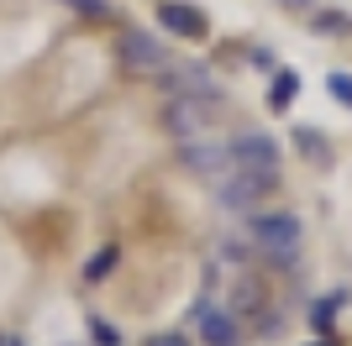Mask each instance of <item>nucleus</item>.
Masks as SVG:
<instances>
[{
  "label": "nucleus",
  "instance_id": "nucleus-3",
  "mask_svg": "<svg viewBox=\"0 0 352 346\" xmlns=\"http://www.w3.org/2000/svg\"><path fill=\"white\" fill-rule=\"evenodd\" d=\"M226 158L242 173H274L279 178V142L268 131H236L232 142H226Z\"/></svg>",
  "mask_w": 352,
  "mask_h": 346
},
{
  "label": "nucleus",
  "instance_id": "nucleus-9",
  "mask_svg": "<svg viewBox=\"0 0 352 346\" xmlns=\"http://www.w3.org/2000/svg\"><path fill=\"white\" fill-rule=\"evenodd\" d=\"M168 126H174L179 137H190V131H200V126H206V111H200V105H195L190 95H184V100H174V105H168Z\"/></svg>",
  "mask_w": 352,
  "mask_h": 346
},
{
  "label": "nucleus",
  "instance_id": "nucleus-5",
  "mask_svg": "<svg viewBox=\"0 0 352 346\" xmlns=\"http://www.w3.org/2000/svg\"><path fill=\"white\" fill-rule=\"evenodd\" d=\"M195 325H200V341H206V346H236V341H242V315L216 310L210 299L195 304Z\"/></svg>",
  "mask_w": 352,
  "mask_h": 346
},
{
  "label": "nucleus",
  "instance_id": "nucleus-11",
  "mask_svg": "<svg viewBox=\"0 0 352 346\" xmlns=\"http://www.w3.org/2000/svg\"><path fill=\"white\" fill-rule=\"evenodd\" d=\"M310 27L331 32V37H352V16H342V11H310Z\"/></svg>",
  "mask_w": 352,
  "mask_h": 346
},
{
  "label": "nucleus",
  "instance_id": "nucleus-20",
  "mask_svg": "<svg viewBox=\"0 0 352 346\" xmlns=\"http://www.w3.org/2000/svg\"><path fill=\"white\" fill-rule=\"evenodd\" d=\"M316 346H321V341H316ZM326 346H331V341H326Z\"/></svg>",
  "mask_w": 352,
  "mask_h": 346
},
{
  "label": "nucleus",
  "instance_id": "nucleus-2",
  "mask_svg": "<svg viewBox=\"0 0 352 346\" xmlns=\"http://www.w3.org/2000/svg\"><path fill=\"white\" fill-rule=\"evenodd\" d=\"M274 189H279L274 173H242V168H232L226 178H216V200L226 205V210H236V216H252L258 205L274 200Z\"/></svg>",
  "mask_w": 352,
  "mask_h": 346
},
{
  "label": "nucleus",
  "instance_id": "nucleus-8",
  "mask_svg": "<svg viewBox=\"0 0 352 346\" xmlns=\"http://www.w3.org/2000/svg\"><path fill=\"white\" fill-rule=\"evenodd\" d=\"M179 158H184V168H190V173H216L221 163L232 168L226 147H216V142H184V152H179Z\"/></svg>",
  "mask_w": 352,
  "mask_h": 346
},
{
  "label": "nucleus",
  "instance_id": "nucleus-17",
  "mask_svg": "<svg viewBox=\"0 0 352 346\" xmlns=\"http://www.w3.org/2000/svg\"><path fill=\"white\" fill-rule=\"evenodd\" d=\"M147 346H190V336H184V331H158Z\"/></svg>",
  "mask_w": 352,
  "mask_h": 346
},
{
  "label": "nucleus",
  "instance_id": "nucleus-4",
  "mask_svg": "<svg viewBox=\"0 0 352 346\" xmlns=\"http://www.w3.org/2000/svg\"><path fill=\"white\" fill-rule=\"evenodd\" d=\"M153 16H158V27L168 32V37H184V43H200L210 32L206 11H200V5H184V0H158Z\"/></svg>",
  "mask_w": 352,
  "mask_h": 346
},
{
  "label": "nucleus",
  "instance_id": "nucleus-6",
  "mask_svg": "<svg viewBox=\"0 0 352 346\" xmlns=\"http://www.w3.org/2000/svg\"><path fill=\"white\" fill-rule=\"evenodd\" d=\"M121 58H126V69H137V73H163L168 69V53H163V43L153 32H126V37H121Z\"/></svg>",
  "mask_w": 352,
  "mask_h": 346
},
{
  "label": "nucleus",
  "instance_id": "nucleus-12",
  "mask_svg": "<svg viewBox=\"0 0 352 346\" xmlns=\"http://www.w3.org/2000/svg\"><path fill=\"white\" fill-rule=\"evenodd\" d=\"M116 262H121V252H116V246H100V252H95V257L85 262V278H89V284H100V278L111 273Z\"/></svg>",
  "mask_w": 352,
  "mask_h": 346
},
{
  "label": "nucleus",
  "instance_id": "nucleus-1",
  "mask_svg": "<svg viewBox=\"0 0 352 346\" xmlns=\"http://www.w3.org/2000/svg\"><path fill=\"white\" fill-rule=\"evenodd\" d=\"M248 236H252V246H258L274 268H294V262H300L305 231H300V216H294V210H252Z\"/></svg>",
  "mask_w": 352,
  "mask_h": 346
},
{
  "label": "nucleus",
  "instance_id": "nucleus-7",
  "mask_svg": "<svg viewBox=\"0 0 352 346\" xmlns=\"http://www.w3.org/2000/svg\"><path fill=\"white\" fill-rule=\"evenodd\" d=\"M289 142H294V152H300L310 168H331V142H326V131H316V126H294V131H289Z\"/></svg>",
  "mask_w": 352,
  "mask_h": 346
},
{
  "label": "nucleus",
  "instance_id": "nucleus-13",
  "mask_svg": "<svg viewBox=\"0 0 352 346\" xmlns=\"http://www.w3.org/2000/svg\"><path fill=\"white\" fill-rule=\"evenodd\" d=\"M337 304H342V294H331L326 304H316V310H310V325H316L321 336H331V320H337Z\"/></svg>",
  "mask_w": 352,
  "mask_h": 346
},
{
  "label": "nucleus",
  "instance_id": "nucleus-19",
  "mask_svg": "<svg viewBox=\"0 0 352 346\" xmlns=\"http://www.w3.org/2000/svg\"><path fill=\"white\" fill-rule=\"evenodd\" d=\"M0 346H21V341H16V336H0Z\"/></svg>",
  "mask_w": 352,
  "mask_h": 346
},
{
  "label": "nucleus",
  "instance_id": "nucleus-14",
  "mask_svg": "<svg viewBox=\"0 0 352 346\" xmlns=\"http://www.w3.org/2000/svg\"><path fill=\"white\" fill-rule=\"evenodd\" d=\"M326 89H331V100L352 105V73H326Z\"/></svg>",
  "mask_w": 352,
  "mask_h": 346
},
{
  "label": "nucleus",
  "instance_id": "nucleus-10",
  "mask_svg": "<svg viewBox=\"0 0 352 346\" xmlns=\"http://www.w3.org/2000/svg\"><path fill=\"white\" fill-rule=\"evenodd\" d=\"M294 95H300V73H294V69H274V84H268V105H274V111H289Z\"/></svg>",
  "mask_w": 352,
  "mask_h": 346
},
{
  "label": "nucleus",
  "instance_id": "nucleus-16",
  "mask_svg": "<svg viewBox=\"0 0 352 346\" xmlns=\"http://www.w3.org/2000/svg\"><path fill=\"white\" fill-rule=\"evenodd\" d=\"M63 5H74V11H85V16H105L111 11V0H63Z\"/></svg>",
  "mask_w": 352,
  "mask_h": 346
},
{
  "label": "nucleus",
  "instance_id": "nucleus-18",
  "mask_svg": "<svg viewBox=\"0 0 352 346\" xmlns=\"http://www.w3.org/2000/svg\"><path fill=\"white\" fill-rule=\"evenodd\" d=\"M279 5H284V11H305L310 16V0H279Z\"/></svg>",
  "mask_w": 352,
  "mask_h": 346
},
{
  "label": "nucleus",
  "instance_id": "nucleus-15",
  "mask_svg": "<svg viewBox=\"0 0 352 346\" xmlns=\"http://www.w3.org/2000/svg\"><path fill=\"white\" fill-rule=\"evenodd\" d=\"M89 336H95V346H121V331L111 325V320H95V325H89Z\"/></svg>",
  "mask_w": 352,
  "mask_h": 346
}]
</instances>
